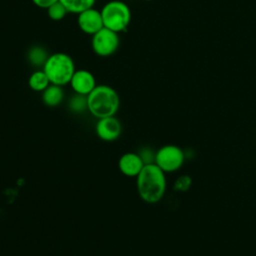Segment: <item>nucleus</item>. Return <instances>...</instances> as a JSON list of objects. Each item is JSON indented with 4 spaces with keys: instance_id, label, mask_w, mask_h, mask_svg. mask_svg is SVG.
Segmentation results:
<instances>
[{
    "instance_id": "f257e3e1",
    "label": "nucleus",
    "mask_w": 256,
    "mask_h": 256,
    "mask_svg": "<svg viewBox=\"0 0 256 256\" xmlns=\"http://www.w3.org/2000/svg\"><path fill=\"white\" fill-rule=\"evenodd\" d=\"M136 189L144 202L148 204L158 203L166 193V173L155 163L144 165L136 177Z\"/></svg>"
},
{
    "instance_id": "f03ea898",
    "label": "nucleus",
    "mask_w": 256,
    "mask_h": 256,
    "mask_svg": "<svg viewBox=\"0 0 256 256\" xmlns=\"http://www.w3.org/2000/svg\"><path fill=\"white\" fill-rule=\"evenodd\" d=\"M87 107L89 113L97 119L115 116L120 107V98L113 87L96 85L87 95Z\"/></svg>"
},
{
    "instance_id": "7ed1b4c3",
    "label": "nucleus",
    "mask_w": 256,
    "mask_h": 256,
    "mask_svg": "<svg viewBox=\"0 0 256 256\" xmlns=\"http://www.w3.org/2000/svg\"><path fill=\"white\" fill-rule=\"evenodd\" d=\"M51 84L65 86L69 84L73 73L75 72V63L72 57L64 52H55L49 54L42 67Z\"/></svg>"
},
{
    "instance_id": "20e7f679",
    "label": "nucleus",
    "mask_w": 256,
    "mask_h": 256,
    "mask_svg": "<svg viewBox=\"0 0 256 256\" xmlns=\"http://www.w3.org/2000/svg\"><path fill=\"white\" fill-rule=\"evenodd\" d=\"M100 12L104 27L117 33L126 31L132 19L130 7L121 0L106 2Z\"/></svg>"
},
{
    "instance_id": "39448f33",
    "label": "nucleus",
    "mask_w": 256,
    "mask_h": 256,
    "mask_svg": "<svg viewBox=\"0 0 256 256\" xmlns=\"http://www.w3.org/2000/svg\"><path fill=\"white\" fill-rule=\"evenodd\" d=\"M185 160L186 153L180 146L166 144L156 150L154 163L167 174L180 170Z\"/></svg>"
},
{
    "instance_id": "423d86ee",
    "label": "nucleus",
    "mask_w": 256,
    "mask_h": 256,
    "mask_svg": "<svg viewBox=\"0 0 256 256\" xmlns=\"http://www.w3.org/2000/svg\"><path fill=\"white\" fill-rule=\"evenodd\" d=\"M91 47L99 57H109L119 48L120 38L117 32L103 27L91 36Z\"/></svg>"
},
{
    "instance_id": "0eeeda50",
    "label": "nucleus",
    "mask_w": 256,
    "mask_h": 256,
    "mask_svg": "<svg viewBox=\"0 0 256 256\" xmlns=\"http://www.w3.org/2000/svg\"><path fill=\"white\" fill-rule=\"evenodd\" d=\"M95 133L101 140L105 142H113L120 137L122 133V124L115 116L100 118L97 119Z\"/></svg>"
},
{
    "instance_id": "6e6552de",
    "label": "nucleus",
    "mask_w": 256,
    "mask_h": 256,
    "mask_svg": "<svg viewBox=\"0 0 256 256\" xmlns=\"http://www.w3.org/2000/svg\"><path fill=\"white\" fill-rule=\"evenodd\" d=\"M77 24L83 33L91 36L104 27L100 10L94 7L77 14Z\"/></svg>"
},
{
    "instance_id": "1a4fd4ad",
    "label": "nucleus",
    "mask_w": 256,
    "mask_h": 256,
    "mask_svg": "<svg viewBox=\"0 0 256 256\" xmlns=\"http://www.w3.org/2000/svg\"><path fill=\"white\" fill-rule=\"evenodd\" d=\"M69 85L74 93L87 96L97 84L95 76L91 71L86 69H76L71 77Z\"/></svg>"
},
{
    "instance_id": "9d476101",
    "label": "nucleus",
    "mask_w": 256,
    "mask_h": 256,
    "mask_svg": "<svg viewBox=\"0 0 256 256\" xmlns=\"http://www.w3.org/2000/svg\"><path fill=\"white\" fill-rule=\"evenodd\" d=\"M144 162L138 153L127 152L120 156L118 160L119 171L126 177H137L142 168L144 167Z\"/></svg>"
},
{
    "instance_id": "9b49d317",
    "label": "nucleus",
    "mask_w": 256,
    "mask_h": 256,
    "mask_svg": "<svg viewBox=\"0 0 256 256\" xmlns=\"http://www.w3.org/2000/svg\"><path fill=\"white\" fill-rule=\"evenodd\" d=\"M41 99L44 105L47 107H57L59 106L64 100V90L62 86L50 84L43 92H41Z\"/></svg>"
},
{
    "instance_id": "f8f14e48",
    "label": "nucleus",
    "mask_w": 256,
    "mask_h": 256,
    "mask_svg": "<svg viewBox=\"0 0 256 256\" xmlns=\"http://www.w3.org/2000/svg\"><path fill=\"white\" fill-rule=\"evenodd\" d=\"M49 78L43 69L35 70L32 72L28 78V86L31 90L35 92H43L50 85Z\"/></svg>"
},
{
    "instance_id": "ddd939ff",
    "label": "nucleus",
    "mask_w": 256,
    "mask_h": 256,
    "mask_svg": "<svg viewBox=\"0 0 256 256\" xmlns=\"http://www.w3.org/2000/svg\"><path fill=\"white\" fill-rule=\"evenodd\" d=\"M67 9L68 13L79 14L80 12L94 7L96 0H59Z\"/></svg>"
},
{
    "instance_id": "4468645a",
    "label": "nucleus",
    "mask_w": 256,
    "mask_h": 256,
    "mask_svg": "<svg viewBox=\"0 0 256 256\" xmlns=\"http://www.w3.org/2000/svg\"><path fill=\"white\" fill-rule=\"evenodd\" d=\"M49 54L47 53L46 49L40 45H34L29 48L27 57L28 61L34 66H42L46 62Z\"/></svg>"
},
{
    "instance_id": "2eb2a0df",
    "label": "nucleus",
    "mask_w": 256,
    "mask_h": 256,
    "mask_svg": "<svg viewBox=\"0 0 256 256\" xmlns=\"http://www.w3.org/2000/svg\"><path fill=\"white\" fill-rule=\"evenodd\" d=\"M68 107L74 113H82L84 111H88L87 96L75 93L70 98L68 102Z\"/></svg>"
},
{
    "instance_id": "dca6fc26",
    "label": "nucleus",
    "mask_w": 256,
    "mask_h": 256,
    "mask_svg": "<svg viewBox=\"0 0 256 256\" xmlns=\"http://www.w3.org/2000/svg\"><path fill=\"white\" fill-rule=\"evenodd\" d=\"M46 10H47L48 17L53 21H61L68 14L67 9L65 8V6L60 1L55 2L50 7H48Z\"/></svg>"
},
{
    "instance_id": "f3484780",
    "label": "nucleus",
    "mask_w": 256,
    "mask_h": 256,
    "mask_svg": "<svg viewBox=\"0 0 256 256\" xmlns=\"http://www.w3.org/2000/svg\"><path fill=\"white\" fill-rule=\"evenodd\" d=\"M192 177L188 174L180 175L173 184V189L177 192H187L192 186Z\"/></svg>"
},
{
    "instance_id": "a211bd4d",
    "label": "nucleus",
    "mask_w": 256,
    "mask_h": 256,
    "mask_svg": "<svg viewBox=\"0 0 256 256\" xmlns=\"http://www.w3.org/2000/svg\"><path fill=\"white\" fill-rule=\"evenodd\" d=\"M155 153H156V151H153L149 147H143L138 152L139 156L141 157V159H142V161L144 162L145 165L146 164H152V163L155 162Z\"/></svg>"
},
{
    "instance_id": "6ab92c4d",
    "label": "nucleus",
    "mask_w": 256,
    "mask_h": 256,
    "mask_svg": "<svg viewBox=\"0 0 256 256\" xmlns=\"http://www.w3.org/2000/svg\"><path fill=\"white\" fill-rule=\"evenodd\" d=\"M31 1L38 8L47 9L48 7H50L52 4H54L55 2H57L59 0H31Z\"/></svg>"
},
{
    "instance_id": "aec40b11",
    "label": "nucleus",
    "mask_w": 256,
    "mask_h": 256,
    "mask_svg": "<svg viewBox=\"0 0 256 256\" xmlns=\"http://www.w3.org/2000/svg\"><path fill=\"white\" fill-rule=\"evenodd\" d=\"M145 1H152V0H145Z\"/></svg>"
}]
</instances>
